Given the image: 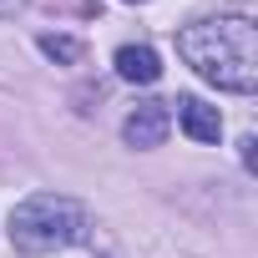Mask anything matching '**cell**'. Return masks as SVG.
<instances>
[{
  "label": "cell",
  "mask_w": 258,
  "mask_h": 258,
  "mask_svg": "<svg viewBox=\"0 0 258 258\" xmlns=\"http://www.w3.org/2000/svg\"><path fill=\"white\" fill-rule=\"evenodd\" d=\"M177 56L218 91L248 96L258 86V31L248 16H213L177 31Z\"/></svg>",
  "instance_id": "obj_1"
},
{
  "label": "cell",
  "mask_w": 258,
  "mask_h": 258,
  "mask_svg": "<svg viewBox=\"0 0 258 258\" xmlns=\"http://www.w3.org/2000/svg\"><path fill=\"white\" fill-rule=\"evenodd\" d=\"M86 238V208L61 192H36L11 213V243L21 253H56Z\"/></svg>",
  "instance_id": "obj_2"
},
{
  "label": "cell",
  "mask_w": 258,
  "mask_h": 258,
  "mask_svg": "<svg viewBox=\"0 0 258 258\" xmlns=\"http://www.w3.org/2000/svg\"><path fill=\"white\" fill-rule=\"evenodd\" d=\"M167 101H137L132 106V116L121 121V137H126V147H162V137H167Z\"/></svg>",
  "instance_id": "obj_3"
},
{
  "label": "cell",
  "mask_w": 258,
  "mask_h": 258,
  "mask_svg": "<svg viewBox=\"0 0 258 258\" xmlns=\"http://www.w3.org/2000/svg\"><path fill=\"white\" fill-rule=\"evenodd\" d=\"M177 121H182V132H187L192 142H218V137H223L218 106H208V101H198V96H177Z\"/></svg>",
  "instance_id": "obj_4"
},
{
  "label": "cell",
  "mask_w": 258,
  "mask_h": 258,
  "mask_svg": "<svg viewBox=\"0 0 258 258\" xmlns=\"http://www.w3.org/2000/svg\"><path fill=\"white\" fill-rule=\"evenodd\" d=\"M116 76L121 81H137V86H152L162 76V56L152 46H121L116 51Z\"/></svg>",
  "instance_id": "obj_5"
},
{
  "label": "cell",
  "mask_w": 258,
  "mask_h": 258,
  "mask_svg": "<svg viewBox=\"0 0 258 258\" xmlns=\"http://www.w3.org/2000/svg\"><path fill=\"white\" fill-rule=\"evenodd\" d=\"M41 51L51 56V61H81V41H71V36H41Z\"/></svg>",
  "instance_id": "obj_6"
},
{
  "label": "cell",
  "mask_w": 258,
  "mask_h": 258,
  "mask_svg": "<svg viewBox=\"0 0 258 258\" xmlns=\"http://www.w3.org/2000/svg\"><path fill=\"white\" fill-rule=\"evenodd\" d=\"M21 6H26V0H0V16H16Z\"/></svg>",
  "instance_id": "obj_7"
},
{
  "label": "cell",
  "mask_w": 258,
  "mask_h": 258,
  "mask_svg": "<svg viewBox=\"0 0 258 258\" xmlns=\"http://www.w3.org/2000/svg\"><path fill=\"white\" fill-rule=\"evenodd\" d=\"M126 6H137V0H126Z\"/></svg>",
  "instance_id": "obj_8"
}]
</instances>
